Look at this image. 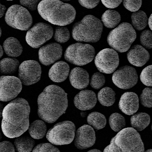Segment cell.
<instances>
[{"instance_id":"11","label":"cell","mask_w":152,"mask_h":152,"mask_svg":"<svg viewBox=\"0 0 152 152\" xmlns=\"http://www.w3.org/2000/svg\"><path fill=\"white\" fill-rule=\"evenodd\" d=\"M95 63L100 72L111 74L115 70L119 65V55L114 49L105 48L97 55L95 57Z\"/></svg>"},{"instance_id":"41","label":"cell","mask_w":152,"mask_h":152,"mask_svg":"<svg viewBox=\"0 0 152 152\" xmlns=\"http://www.w3.org/2000/svg\"><path fill=\"white\" fill-rule=\"evenodd\" d=\"M83 7L87 9H93L99 3L100 0H78Z\"/></svg>"},{"instance_id":"33","label":"cell","mask_w":152,"mask_h":152,"mask_svg":"<svg viewBox=\"0 0 152 152\" xmlns=\"http://www.w3.org/2000/svg\"><path fill=\"white\" fill-rule=\"evenodd\" d=\"M140 103L146 107H152V88L146 87L144 89L140 94Z\"/></svg>"},{"instance_id":"6","label":"cell","mask_w":152,"mask_h":152,"mask_svg":"<svg viewBox=\"0 0 152 152\" xmlns=\"http://www.w3.org/2000/svg\"><path fill=\"white\" fill-rule=\"evenodd\" d=\"M137 38L135 29L130 23L123 22L110 31L107 37L108 45L120 53L127 52Z\"/></svg>"},{"instance_id":"50","label":"cell","mask_w":152,"mask_h":152,"mask_svg":"<svg viewBox=\"0 0 152 152\" xmlns=\"http://www.w3.org/2000/svg\"><path fill=\"white\" fill-rule=\"evenodd\" d=\"M2 139V134H1V132L0 131V141Z\"/></svg>"},{"instance_id":"43","label":"cell","mask_w":152,"mask_h":152,"mask_svg":"<svg viewBox=\"0 0 152 152\" xmlns=\"http://www.w3.org/2000/svg\"><path fill=\"white\" fill-rule=\"evenodd\" d=\"M7 8L5 5H2L0 3V18H2L6 12Z\"/></svg>"},{"instance_id":"14","label":"cell","mask_w":152,"mask_h":152,"mask_svg":"<svg viewBox=\"0 0 152 152\" xmlns=\"http://www.w3.org/2000/svg\"><path fill=\"white\" fill-rule=\"evenodd\" d=\"M112 80L114 84L119 88L129 89L137 84L138 81L137 73L133 67L123 66L114 72Z\"/></svg>"},{"instance_id":"19","label":"cell","mask_w":152,"mask_h":152,"mask_svg":"<svg viewBox=\"0 0 152 152\" xmlns=\"http://www.w3.org/2000/svg\"><path fill=\"white\" fill-rule=\"evenodd\" d=\"M149 58V52L140 45L133 46L127 53V59L129 62L137 67L144 66Z\"/></svg>"},{"instance_id":"38","label":"cell","mask_w":152,"mask_h":152,"mask_svg":"<svg viewBox=\"0 0 152 152\" xmlns=\"http://www.w3.org/2000/svg\"><path fill=\"white\" fill-rule=\"evenodd\" d=\"M123 3L127 10L134 12L140 9L142 0H123Z\"/></svg>"},{"instance_id":"3","label":"cell","mask_w":152,"mask_h":152,"mask_svg":"<svg viewBox=\"0 0 152 152\" xmlns=\"http://www.w3.org/2000/svg\"><path fill=\"white\" fill-rule=\"evenodd\" d=\"M37 9L42 18L58 26L71 24L76 16V11L73 6L59 0H42Z\"/></svg>"},{"instance_id":"35","label":"cell","mask_w":152,"mask_h":152,"mask_svg":"<svg viewBox=\"0 0 152 152\" xmlns=\"http://www.w3.org/2000/svg\"><path fill=\"white\" fill-rule=\"evenodd\" d=\"M140 79L144 85L152 86V65L145 67L141 72Z\"/></svg>"},{"instance_id":"44","label":"cell","mask_w":152,"mask_h":152,"mask_svg":"<svg viewBox=\"0 0 152 152\" xmlns=\"http://www.w3.org/2000/svg\"><path fill=\"white\" fill-rule=\"evenodd\" d=\"M148 24L149 26V28L152 31V13L150 16L148 20Z\"/></svg>"},{"instance_id":"32","label":"cell","mask_w":152,"mask_h":152,"mask_svg":"<svg viewBox=\"0 0 152 152\" xmlns=\"http://www.w3.org/2000/svg\"><path fill=\"white\" fill-rule=\"evenodd\" d=\"M54 37L56 42L64 44L67 42L70 38V32L66 27L58 26L55 29Z\"/></svg>"},{"instance_id":"27","label":"cell","mask_w":152,"mask_h":152,"mask_svg":"<svg viewBox=\"0 0 152 152\" xmlns=\"http://www.w3.org/2000/svg\"><path fill=\"white\" fill-rule=\"evenodd\" d=\"M35 145V141L29 136H20L15 141V145L18 152H31Z\"/></svg>"},{"instance_id":"2","label":"cell","mask_w":152,"mask_h":152,"mask_svg":"<svg viewBox=\"0 0 152 152\" xmlns=\"http://www.w3.org/2000/svg\"><path fill=\"white\" fill-rule=\"evenodd\" d=\"M67 94L58 86L46 87L38 98V114L45 122L54 123L65 113L68 106Z\"/></svg>"},{"instance_id":"34","label":"cell","mask_w":152,"mask_h":152,"mask_svg":"<svg viewBox=\"0 0 152 152\" xmlns=\"http://www.w3.org/2000/svg\"><path fill=\"white\" fill-rule=\"evenodd\" d=\"M105 82V78L102 73L96 72L91 77L90 85L94 89H98L104 86Z\"/></svg>"},{"instance_id":"12","label":"cell","mask_w":152,"mask_h":152,"mask_svg":"<svg viewBox=\"0 0 152 152\" xmlns=\"http://www.w3.org/2000/svg\"><path fill=\"white\" fill-rule=\"evenodd\" d=\"M41 67L34 60L24 61L18 68V78L22 84L30 86L38 82L41 76Z\"/></svg>"},{"instance_id":"48","label":"cell","mask_w":152,"mask_h":152,"mask_svg":"<svg viewBox=\"0 0 152 152\" xmlns=\"http://www.w3.org/2000/svg\"><path fill=\"white\" fill-rule=\"evenodd\" d=\"M81 115L82 117H84L86 116V113L84 112H82L81 113Z\"/></svg>"},{"instance_id":"5","label":"cell","mask_w":152,"mask_h":152,"mask_svg":"<svg viewBox=\"0 0 152 152\" xmlns=\"http://www.w3.org/2000/svg\"><path fill=\"white\" fill-rule=\"evenodd\" d=\"M103 23L92 15H88L73 27L72 35L79 42L96 43L100 39L103 31Z\"/></svg>"},{"instance_id":"13","label":"cell","mask_w":152,"mask_h":152,"mask_svg":"<svg viewBox=\"0 0 152 152\" xmlns=\"http://www.w3.org/2000/svg\"><path fill=\"white\" fill-rule=\"evenodd\" d=\"M22 83L15 76L0 77V101L8 102L15 99L22 91Z\"/></svg>"},{"instance_id":"29","label":"cell","mask_w":152,"mask_h":152,"mask_svg":"<svg viewBox=\"0 0 152 152\" xmlns=\"http://www.w3.org/2000/svg\"><path fill=\"white\" fill-rule=\"evenodd\" d=\"M132 23L133 27L137 30H142L147 26L148 19L143 11L134 12L131 15Z\"/></svg>"},{"instance_id":"21","label":"cell","mask_w":152,"mask_h":152,"mask_svg":"<svg viewBox=\"0 0 152 152\" xmlns=\"http://www.w3.org/2000/svg\"><path fill=\"white\" fill-rule=\"evenodd\" d=\"M70 67L67 63L63 61L56 63L49 72V77L51 80L60 83L66 79L69 75Z\"/></svg>"},{"instance_id":"49","label":"cell","mask_w":152,"mask_h":152,"mask_svg":"<svg viewBox=\"0 0 152 152\" xmlns=\"http://www.w3.org/2000/svg\"><path fill=\"white\" fill-rule=\"evenodd\" d=\"M145 152H152V149H148L147 150L145 151Z\"/></svg>"},{"instance_id":"40","label":"cell","mask_w":152,"mask_h":152,"mask_svg":"<svg viewBox=\"0 0 152 152\" xmlns=\"http://www.w3.org/2000/svg\"><path fill=\"white\" fill-rule=\"evenodd\" d=\"M0 152H15V148L10 141L0 142Z\"/></svg>"},{"instance_id":"46","label":"cell","mask_w":152,"mask_h":152,"mask_svg":"<svg viewBox=\"0 0 152 152\" xmlns=\"http://www.w3.org/2000/svg\"><path fill=\"white\" fill-rule=\"evenodd\" d=\"M4 51H3V47L0 45V59L3 56Z\"/></svg>"},{"instance_id":"18","label":"cell","mask_w":152,"mask_h":152,"mask_svg":"<svg viewBox=\"0 0 152 152\" xmlns=\"http://www.w3.org/2000/svg\"><path fill=\"white\" fill-rule=\"evenodd\" d=\"M97 97L96 94L90 90L80 91L74 98V103L76 108L81 111L92 109L96 105Z\"/></svg>"},{"instance_id":"28","label":"cell","mask_w":152,"mask_h":152,"mask_svg":"<svg viewBox=\"0 0 152 152\" xmlns=\"http://www.w3.org/2000/svg\"><path fill=\"white\" fill-rule=\"evenodd\" d=\"M115 94L110 87L102 89L98 94V99L100 103L104 106H111L115 102Z\"/></svg>"},{"instance_id":"24","label":"cell","mask_w":152,"mask_h":152,"mask_svg":"<svg viewBox=\"0 0 152 152\" xmlns=\"http://www.w3.org/2000/svg\"><path fill=\"white\" fill-rule=\"evenodd\" d=\"M46 123L41 120H36L29 125L28 131L30 136L34 139H40L43 138L47 132Z\"/></svg>"},{"instance_id":"31","label":"cell","mask_w":152,"mask_h":152,"mask_svg":"<svg viewBox=\"0 0 152 152\" xmlns=\"http://www.w3.org/2000/svg\"><path fill=\"white\" fill-rule=\"evenodd\" d=\"M109 123L111 129L115 132H119L126 126L124 117L117 113L112 114L109 118Z\"/></svg>"},{"instance_id":"42","label":"cell","mask_w":152,"mask_h":152,"mask_svg":"<svg viewBox=\"0 0 152 152\" xmlns=\"http://www.w3.org/2000/svg\"><path fill=\"white\" fill-rule=\"evenodd\" d=\"M123 0H101L103 4L109 9H114L119 6Z\"/></svg>"},{"instance_id":"45","label":"cell","mask_w":152,"mask_h":152,"mask_svg":"<svg viewBox=\"0 0 152 152\" xmlns=\"http://www.w3.org/2000/svg\"><path fill=\"white\" fill-rule=\"evenodd\" d=\"M4 108V105L2 103H0V118L2 117V113Z\"/></svg>"},{"instance_id":"16","label":"cell","mask_w":152,"mask_h":152,"mask_svg":"<svg viewBox=\"0 0 152 152\" xmlns=\"http://www.w3.org/2000/svg\"><path fill=\"white\" fill-rule=\"evenodd\" d=\"M62 53L63 48L61 45L56 43H50L40 48L39 60L42 64L48 66L60 59Z\"/></svg>"},{"instance_id":"20","label":"cell","mask_w":152,"mask_h":152,"mask_svg":"<svg viewBox=\"0 0 152 152\" xmlns=\"http://www.w3.org/2000/svg\"><path fill=\"white\" fill-rule=\"evenodd\" d=\"M69 80L73 87L78 89L86 88L89 83V76L88 72L80 67H75L72 70Z\"/></svg>"},{"instance_id":"36","label":"cell","mask_w":152,"mask_h":152,"mask_svg":"<svg viewBox=\"0 0 152 152\" xmlns=\"http://www.w3.org/2000/svg\"><path fill=\"white\" fill-rule=\"evenodd\" d=\"M140 42L145 48H152V31L148 30L142 31L140 34Z\"/></svg>"},{"instance_id":"1","label":"cell","mask_w":152,"mask_h":152,"mask_svg":"<svg viewBox=\"0 0 152 152\" xmlns=\"http://www.w3.org/2000/svg\"><path fill=\"white\" fill-rule=\"evenodd\" d=\"M31 108L23 98L14 99L3 109L1 129L5 136L15 138L22 136L29 128Z\"/></svg>"},{"instance_id":"25","label":"cell","mask_w":152,"mask_h":152,"mask_svg":"<svg viewBox=\"0 0 152 152\" xmlns=\"http://www.w3.org/2000/svg\"><path fill=\"white\" fill-rule=\"evenodd\" d=\"M19 67V62L14 58H5L0 61V73L3 75L15 74Z\"/></svg>"},{"instance_id":"26","label":"cell","mask_w":152,"mask_h":152,"mask_svg":"<svg viewBox=\"0 0 152 152\" xmlns=\"http://www.w3.org/2000/svg\"><path fill=\"white\" fill-rule=\"evenodd\" d=\"M101 20L105 27L108 28H113L120 23L121 16L116 11L108 10L103 13Z\"/></svg>"},{"instance_id":"30","label":"cell","mask_w":152,"mask_h":152,"mask_svg":"<svg viewBox=\"0 0 152 152\" xmlns=\"http://www.w3.org/2000/svg\"><path fill=\"white\" fill-rule=\"evenodd\" d=\"M87 122L90 126L96 130L104 128L106 125L107 120L104 115L98 112H93L88 114Z\"/></svg>"},{"instance_id":"22","label":"cell","mask_w":152,"mask_h":152,"mask_svg":"<svg viewBox=\"0 0 152 152\" xmlns=\"http://www.w3.org/2000/svg\"><path fill=\"white\" fill-rule=\"evenodd\" d=\"M3 47L6 54L14 58L20 56L23 51V46L20 42L14 37L7 38L3 43Z\"/></svg>"},{"instance_id":"39","label":"cell","mask_w":152,"mask_h":152,"mask_svg":"<svg viewBox=\"0 0 152 152\" xmlns=\"http://www.w3.org/2000/svg\"><path fill=\"white\" fill-rule=\"evenodd\" d=\"M40 0H20L21 5L31 11H34L38 8Z\"/></svg>"},{"instance_id":"17","label":"cell","mask_w":152,"mask_h":152,"mask_svg":"<svg viewBox=\"0 0 152 152\" xmlns=\"http://www.w3.org/2000/svg\"><path fill=\"white\" fill-rule=\"evenodd\" d=\"M119 107L125 114L129 115L134 114L139 107L137 95L133 92H125L120 98Z\"/></svg>"},{"instance_id":"23","label":"cell","mask_w":152,"mask_h":152,"mask_svg":"<svg viewBox=\"0 0 152 152\" xmlns=\"http://www.w3.org/2000/svg\"><path fill=\"white\" fill-rule=\"evenodd\" d=\"M150 116L146 113L140 112L132 116L130 123L132 128L137 131H141L149 125Z\"/></svg>"},{"instance_id":"7","label":"cell","mask_w":152,"mask_h":152,"mask_svg":"<svg viewBox=\"0 0 152 152\" xmlns=\"http://www.w3.org/2000/svg\"><path fill=\"white\" fill-rule=\"evenodd\" d=\"M75 134V126L70 121H64L55 124L46 135L47 139L52 145H63L71 144Z\"/></svg>"},{"instance_id":"37","label":"cell","mask_w":152,"mask_h":152,"mask_svg":"<svg viewBox=\"0 0 152 152\" xmlns=\"http://www.w3.org/2000/svg\"><path fill=\"white\" fill-rule=\"evenodd\" d=\"M32 152H60L56 147L50 143L39 144L33 149Z\"/></svg>"},{"instance_id":"52","label":"cell","mask_w":152,"mask_h":152,"mask_svg":"<svg viewBox=\"0 0 152 152\" xmlns=\"http://www.w3.org/2000/svg\"><path fill=\"white\" fill-rule=\"evenodd\" d=\"M60 1H71V0H60Z\"/></svg>"},{"instance_id":"8","label":"cell","mask_w":152,"mask_h":152,"mask_svg":"<svg viewBox=\"0 0 152 152\" xmlns=\"http://www.w3.org/2000/svg\"><path fill=\"white\" fill-rule=\"evenodd\" d=\"M95 55V49L92 46L77 43L67 47L65 52L64 58L70 63L83 66L92 61Z\"/></svg>"},{"instance_id":"47","label":"cell","mask_w":152,"mask_h":152,"mask_svg":"<svg viewBox=\"0 0 152 152\" xmlns=\"http://www.w3.org/2000/svg\"><path fill=\"white\" fill-rule=\"evenodd\" d=\"M87 152H102L100 150L97 149H91V150H89Z\"/></svg>"},{"instance_id":"51","label":"cell","mask_w":152,"mask_h":152,"mask_svg":"<svg viewBox=\"0 0 152 152\" xmlns=\"http://www.w3.org/2000/svg\"><path fill=\"white\" fill-rule=\"evenodd\" d=\"M1 28H0V37L1 36Z\"/></svg>"},{"instance_id":"10","label":"cell","mask_w":152,"mask_h":152,"mask_svg":"<svg viewBox=\"0 0 152 152\" xmlns=\"http://www.w3.org/2000/svg\"><path fill=\"white\" fill-rule=\"evenodd\" d=\"M53 34L54 30L51 25L44 22H39L27 31L26 40L31 47L38 48L50 40Z\"/></svg>"},{"instance_id":"53","label":"cell","mask_w":152,"mask_h":152,"mask_svg":"<svg viewBox=\"0 0 152 152\" xmlns=\"http://www.w3.org/2000/svg\"><path fill=\"white\" fill-rule=\"evenodd\" d=\"M151 129H152V125H151Z\"/></svg>"},{"instance_id":"4","label":"cell","mask_w":152,"mask_h":152,"mask_svg":"<svg viewBox=\"0 0 152 152\" xmlns=\"http://www.w3.org/2000/svg\"><path fill=\"white\" fill-rule=\"evenodd\" d=\"M144 144L140 135L132 128L119 131L111 139L104 152H144Z\"/></svg>"},{"instance_id":"15","label":"cell","mask_w":152,"mask_h":152,"mask_svg":"<svg viewBox=\"0 0 152 152\" xmlns=\"http://www.w3.org/2000/svg\"><path fill=\"white\" fill-rule=\"evenodd\" d=\"M96 133L94 129L88 125H84L78 129L74 138V144L81 150L92 147L96 142Z\"/></svg>"},{"instance_id":"54","label":"cell","mask_w":152,"mask_h":152,"mask_svg":"<svg viewBox=\"0 0 152 152\" xmlns=\"http://www.w3.org/2000/svg\"><path fill=\"white\" fill-rule=\"evenodd\" d=\"M7 1H13V0H7Z\"/></svg>"},{"instance_id":"9","label":"cell","mask_w":152,"mask_h":152,"mask_svg":"<svg viewBox=\"0 0 152 152\" xmlns=\"http://www.w3.org/2000/svg\"><path fill=\"white\" fill-rule=\"evenodd\" d=\"M5 21L12 28L19 30H27L32 25L33 19L27 9L18 4H14L7 10Z\"/></svg>"}]
</instances>
